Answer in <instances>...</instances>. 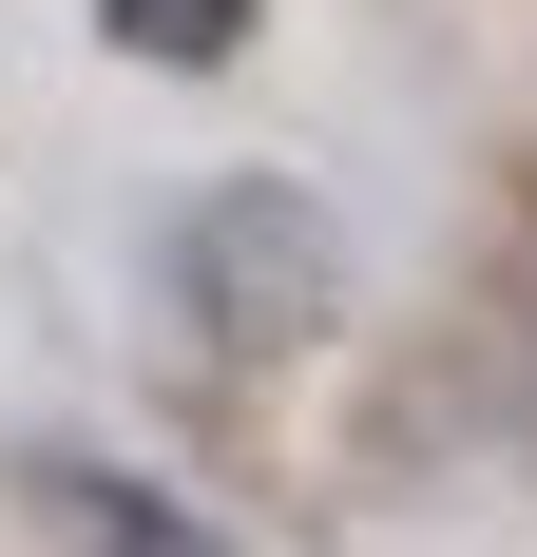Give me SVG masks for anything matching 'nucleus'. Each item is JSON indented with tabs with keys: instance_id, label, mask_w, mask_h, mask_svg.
Returning <instances> with one entry per match:
<instances>
[{
	"instance_id": "obj_1",
	"label": "nucleus",
	"mask_w": 537,
	"mask_h": 557,
	"mask_svg": "<svg viewBox=\"0 0 537 557\" xmlns=\"http://www.w3.org/2000/svg\"><path fill=\"white\" fill-rule=\"evenodd\" d=\"M173 327L212 366H288V346L346 327V231H326L308 173H212L173 212Z\"/></svg>"
},
{
	"instance_id": "obj_2",
	"label": "nucleus",
	"mask_w": 537,
	"mask_h": 557,
	"mask_svg": "<svg viewBox=\"0 0 537 557\" xmlns=\"http://www.w3.org/2000/svg\"><path fill=\"white\" fill-rule=\"evenodd\" d=\"M250 20H268V0H97V39L135 58V77H230Z\"/></svg>"
},
{
	"instance_id": "obj_3",
	"label": "nucleus",
	"mask_w": 537,
	"mask_h": 557,
	"mask_svg": "<svg viewBox=\"0 0 537 557\" xmlns=\"http://www.w3.org/2000/svg\"><path fill=\"white\" fill-rule=\"evenodd\" d=\"M77 557H230L192 500H154V481H77Z\"/></svg>"
}]
</instances>
